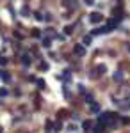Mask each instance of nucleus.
Listing matches in <instances>:
<instances>
[{
  "instance_id": "f257e3e1",
  "label": "nucleus",
  "mask_w": 130,
  "mask_h": 133,
  "mask_svg": "<svg viewBox=\"0 0 130 133\" xmlns=\"http://www.w3.org/2000/svg\"><path fill=\"white\" fill-rule=\"evenodd\" d=\"M73 51H75L77 55H84V53H86V48H84L82 44H75V48H73Z\"/></svg>"
},
{
  "instance_id": "f03ea898",
  "label": "nucleus",
  "mask_w": 130,
  "mask_h": 133,
  "mask_svg": "<svg viewBox=\"0 0 130 133\" xmlns=\"http://www.w3.org/2000/svg\"><path fill=\"white\" fill-rule=\"evenodd\" d=\"M89 20L93 21V23H98V21H102V14H100V12H93Z\"/></svg>"
},
{
  "instance_id": "7ed1b4c3",
  "label": "nucleus",
  "mask_w": 130,
  "mask_h": 133,
  "mask_svg": "<svg viewBox=\"0 0 130 133\" xmlns=\"http://www.w3.org/2000/svg\"><path fill=\"white\" fill-rule=\"evenodd\" d=\"M112 14L116 16V20H121V5L114 7V9H112Z\"/></svg>"
},
{
  "instance_id": "20e7f679",
  "label": "nucleus",
  "mask_w": 130,
  "mask_h": 133,
  "mask_svg": "<svg viewBox=\"0 0 130 133\" xmlns=\"http://www.w3.org/2000/svg\"><path fill=\"white\" fill-rule=\"evenodd\" d=\"M21 64H27V66L30 64V57L27 55V53H23V55H21Z\"/></svg>"
},
{
  "instance_id": "39448f33",
  "label": "nucleus",
  "mask_w": 130,
  "mask_h": 133,
  "mask_svg": "<svg viewBox=\"0 0 130 133\" xmlns=\"http://www.w3.org/2000/svg\"><path fill=\"white\" fill-rule=\"evenodd\" d=\"M103 126H105V124L98 123V124H96V126H94V131H96V133H103Z\"/></svg>"
},
{
  "instance_id": "423d86ee",
  "label": "nucleus",
  "mask_w": 130,
  "mask_h": 133,
  "mask_svg": "<svg viewBox=\"0 0 130 133\" xmlns=\"http://www.w3.org/2000/svg\"><path fill=\"white\" fill-rule=\"evenodd\" d=\"M39 69L46 71V69H48V64H46V62H39Z\"/></svg>"
},
{
  "instance_id": "0eeeda50",
  "label": "nucleus",
  "mask_w": 130,
  "mask_h": 133,
  "mask_svg": "<svg viewBox=\"0 0 130 133\" xmlns=\"http://www.w3.org/2000/svg\"><path fill=\"white\" fill-rule=\"evenodd\" d=\"M0 76H2L4 80H9V75H7V71H0Z\"/></svg>"
},
{
  "instance_id": "6e6552de",
  "label": "nucleus",
  "mask_w": 130,
  "mask_h": 133,
  "mask_svg": "<svg viewBox=\"0 0 130 133\" xmlns=\"http://www.w3.org/2000/svg\"><path fill=\"white\" fill-rule=\"evenodd\" d=\"M96 71H100L98 75H103V73H105V66H98V68H96Z\"/></svg>"
},
{
  "instance_id": "1a4fd4ad",
  "label": "nucleus",
  "mask_w": 130,
  "mask_h": 133,
  "mask_svg": "<svg viewBox=\"0 0 130 133\" xmlns=\"http://www.w3.org/2000/svg\"><path fill=\"white\" fill-rule=\"evenodd\" d=\"M43 46L48 48V46H50V39H43Z\"/></svg>"
},
{
  "instance_id": "9d476101",
  "label": "nucleus",
  "mask_w": 130,
  "mask_h": 133,
  "mask_svg": "<svg viewBox=\"0 0 130 133\" xmlns=\"http://www.w3.org/2000/svg\"><path fill=\"white\" fill-rule=\"evenodd\" d=\"M32 36H34V37H39L41 34H39V30H36V29H34V30H32Z\"/></svg>"
},
{
  "instance_id": "9b49d317",
  "label": "nucleus",
  "mask_w": 130,
  "mask_h": 133,
  "mask_svg": "<svg viewBox=\"0 0 130 133\" xmlns=\"http://www.w3.org/2000/svg\"><path fill=\"white\" fill-rule=\"evenodd\" d=\"M82 126H84V128H91V121H84Z\"/></svg>"
},
{
  "instance_id": "f8f14e48",
  "label": "nucleus",
  "mask_w": 130,
  "mask_h": 133,
  "mask_svg": "<svg viewBox=\"0 0 130 133\" xmlns=\"http://www.w3.org/2000/svg\"><path fill=\"white\" fill-rule=\"evenodd\" d=\"M0 96H7V91L5 89H0Z\"/></svg>"
}]
</instances>
